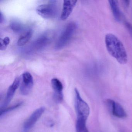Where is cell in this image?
I'll list each match as a JSON object with an SVG mask.
<instances>
[{
  "mask_svg": "<svg viewBox=\"0 0 132 132\" xmlns=\"http://www.w3.org/2000/svg\"><path fill=\"white\" fill-rule=\"evenodd\" d=\"M34 85V79L30 72H26L21 76L20 92L22 95H27L30 92Z\"/></svg>",
  "mask_w": 132,
  "mask_h": 132,
  "instance_id": "cell-6",
  "label": "cell"
},
{
  "mask_svg": "<svg viewBox=\"0 0 132 132\" xmlns=\"http://www.w3.org/2000/svg\"><path fill=\"white\" fill-rule=\"evenodd\" d=\"M76 29V24L75 23H69L57 41L55 45V49L60 50L66 46L72 37Z\"/></svg>",
  "mask_w": 132,
  "mask_h": 132,
  "instance_id": "cell-3",
  "label": "cell"
},
{
  "mask_svg": "<svg viewBox=\"0 0 132 132\" xmlns=\"http://www.w3.org/2000/svg\"><path fill=\"white\" fill-rule=\"evenodd\" d=\"M4 20V17L2 13L1 12V14H0V22H1V23L3 22Z\"/></svg>",
  "mask_w": 132,
  "mask_h": 132,
  "instance_id": "cell-18",
  "label": "cell"
},
{
  "mask_svg": "<svg viewBox=\"0 0 132 132\" xmlns=\"http://www.w3.org/2000/svg\"><path fill=\"white\" fill-rule=\"evenodd\" d=\"M109 3L114 19L116 21L120 22L122 18V15L119 7L118 1L115 0H109Z\"/></svg>",
  "mask_w": 132,
  "mask_h": 132,
  "instance_id": "cell-11",
  "label": "cell"
},
{
  "mask_svg": "<svg viewBox=\"0 0 132 132\" xmlns=\"http://www.w3.org/2000/svg\"><path fill=\"white\" fill-rule=\"evenodd\" d=\"M123 2L126 6L128 7L129 5L130 1H123Z\"/></svg>",
  "mask_w": 132,
  "mask_h": 132,
  "instance_id": "cell-19",
  "label": "cell"
},
{
  "mask_svg": "<svg viewBox=\"0 0 132 132\" xmlns=\"http://www.w3.org/2000/svg\"><path fill=\"white\" fill-rule=\"evenodd\" d=\"M45 123L49 127H52L54 125V122L51 120H47L45 121Z\"/></svg>",
  "mask_w": 132,
  "mask_h": 132,
  "instance_id": "cell-17",
  "label": "cell"
},
{
  "mask_svg": "<svg viewBox=\"0 0 132 132\" xmlns=\"http://www.w3.org/2000/svg\"><path fill=\"white\" fill-rule=\"evenodd\" d=\"M45 110V108L42 106L35 110L24 123V130L27 131L31 129L44 112Z\"/></svg>",
  "mask_w": 132,
  "mask_h": 132,
  "instance_id": "cell-7",
  "label": "cell"
},
{
  "mask_svg": "<svg viewBox=\"0 0 132 132\" xmlns=\"http://www.w3.org/2000/svg\"><path fill=\"white\" fill-rule=\"evenodd\" d=\"M10 41V39L8 37H6L4 39H1L0 41V49L1 51L5 50L7 45L9 44Z\"/></svg>",
  "mask_w": 132,
  "mask_h": 132,
  "instance_id": "cell-16",
  "label": "cell"
},
{
  "mask_svg": "<svg viewBox=\"0 0 132 132\" xmlns=\"http://www.w3.org/2000/svg\"><path fill=\"white\" fill-rule=\"evenodd\" d=\"M32 34L33 31L31 30L27 31L18 39L17 42L18 45L19 46H22L26 44L31 38Z\"/></svg>",
  "mask_w": 132,
  "mask_h": 132,
  "instance_id": "cell-13",
  "label": "cell"
},
{
  "mask_svg": "<svg viewBox=\"0 0 132 132\" xmlns=\"http://www.w3.org/2000/svg\"><path fill=\"white\" fill-rule=\"evenodd\" d=\"M55 1H51L47 4L39 5L37 7V11L38 14L45 19H51L56 16L58 10Z\"/></svg>",
  "mask_w": 132,
  "mask_h": 132,
  "instance_id": "cell-4",
  "label": "cell"
},
{
  "mask_svg": "<svg viewBox=\"0 0 132 132\" xmlns=\"http://www.w3.org/2000/svg\"><path fill=\"white\" fill-rule=\"evenodd\" d=\"M22 103H23L21 102L19 103H17L16 105H14L11 106V107L5 108V109H1V115H0L1 116V117H2V116L5 115L7 113L10 112V111H12V110L20 107V106L21 105Z\"/></svg>",
  "mask_w": 132,
  "mask_h": 132,
  "instance_id": "cell-15",
  "label": "cell"
},
{
  "mask_svg": "<svg viewBox=\"0 0 132 132\" xmlns=\"http://www.w3.org/2000/svg\"><path fill=\"white\" fill-rule=\"evenodd\" d=\"M75 107L77 114V122L86 123L90 113L88 104L82 98L77 89H75Z\"/></svg>",
  "mask_w": 132,
  "mask_h": 132,
  "instance_id": "cell-2",
  "label": "cell"
},
{
  "mask_svg": "<svg viewBox=\"0 0 132 132\" xmlns=\"http://www.w3.org/2000/svg\"><path fill=\"white\" fill-rule=\"evenodd\" d=\"M10 27L12 30L16 33H20L24 28L23 24L17 20L13 21L11 22Z\"/></svg>",
  "mask_w": 132,
  "mask_h": 132,
  "instance_id": "cell-14",
  "label": "cell"
},
{
  "mask_svg": "<svg viewBox=\"0 0 132 132\" xmlns=\"http://www.w3.org/2000/svg\"><path fill=\"white\" fill-rule=\"evenodd\" d=\"M51 84L54 91V97L55 101L60 103L63 99V86L62 83L57 78L52 79L51 80Z\"/></svg>",
  "mask_w": 132,
  "mask_h": 132,
  "instance_id": "cell-9",
  "label": "cell"
},
{
  "mask_svg": "<svg viewBox=\"0 0 132 132\" xmlns=\"http://www.w3.org/2000/svg\"><path fill=\"white\" fill-rule=\"evenodd\" d=\"M20 83V78H16L14 79L12 85L10 86L6 95L5 97L4 102L2 105V106L1 107V109H4L9 105V103L11 102V100L13 97L14 95L15 94L16 91L19 87Z\"/></svg>",
  "mask_w": 132,
  "mask_h": 132,
  "instance_id": "cell-8",
  "label": "cell"
},
{
  "mask_svg": "<svg viewBox=\"0 0 132 132\" xmlns=\"http://www.w3.org/2000/svg\"><path fill=\"white\" fill-rule=\"evenodd\" d=\"M49 42V37L46 35H44L38 38L34 42L33 44L32 48L33 50H38L46 46Z\"/></svg>",
  "mask_w": 132,
  "mask_h": 132,
  "instance_id": "cell-12",
  "label": "cell"
},
{
  "mask_svg": "<svg viewBox=\"0 0 132 132\" xmlns=\"http://www.w3.org/2000/svg\"><path fill=\"white\" fill-rule=\"evenodd\" d=\"M76 132H89L88 130V129H87L86 127L84 129H82L81 130H78V131H76Z\"/></svg>",
  "mask_w": 132,
  "mask_h": 132,
  "instance_id": "cell-20",
  "label": "cell"
},
{
  "mask_svg": "<svg viewBox=\"0 0 132 132\" xmlns=\"http://www.w3.org/2000/svg\"><path fill=\"white\" fill-rule=\"evenodd\" d=\"M127 27H128V28L130 29V30H131V33H132V26L130 25L129 24H127Z\"/></svg>",
  "mask_w": 132,
  "mask_h": 132,
  "instance_id": "cell-21",
  "label": "cell"
},
{
  "mask_svg": "<svg viewBox=\"0 0 132 132\" xmlns=\"http://www.w3.org/2000/svg\"><path fill=\"white\" fill-rule=\"evenodd\" d=\"M106 103L113 116L120 119H123L127 117V114L123 107L117 102L109 99L106 100Z\"/></svg>",
  "mask_w": 132,
  "mask_h": 132,
  "instance_id": "cell-5",
  "label": "cell"
},
{
  "mask_svg": "<svg viewBox=\"0 0 132 132\" xmlns=\"http://www.w3.org/2000/svg\"><path fill=\"white\" fill-rule=\"evenodd\" d=\"M77 1L64 0L63 8L61 14V18L62 20H66L70 16L76 5Z\"/></svg>",
  "mask_w": 132,
  "mask_h": 132,
  "instance_id": "cell-10",
  "label": "cell"
},
{
  "mask_svg": "<svg viewBox=\"0 0 132 132\" xmlns=\"http://www.w3.org/2000/svg\"><path fill=\"white\" fill-rule=\"evenodd\" d=\"M105 44L109 54L119 63H127L128 56L126 48L117 37L113 34H107L105 37Z\"/></svg>",
  "mask_w": 132,
  "mask_h": 132,
  "instance_id": "cell-1",
  "label": "cell"
}]
</instances>
